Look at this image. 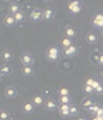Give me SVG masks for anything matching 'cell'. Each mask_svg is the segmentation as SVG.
Masks as SVG:
<instances>
[{"mask_svg":"<svg viewBox=\"0 0 103 120\" xmlns=\"http://www.w3.org/2000/svg\"><path fill=\"white\" fill-rule=\"evenodd\" d=\"M46 58L51 62H56L60 58V50L57 46H50L46 51Z\"/></svg>","mask_w":103,"mask_h":120,"instance_id":"1","label":"cell"},{"mask_svg":"<svg viewBox=\"0 0 103 120\" xmlns=\"http://www.w3.org/2000/svg\"><path fill=\"white\" fill-rule=\"evenodd\" d=\"M20 59L23 64V66H33L35 64L34 57L29 52H22L20 55Z\"/></svg>","mask_w":103,"mask_h":120,"instance_id":"2","label":"cell"},{"mask_svg":"<svg viewBox=\"0 0 103 120\" xmlns=\"http://www.w3.org/2000/svg\"><path fill=\"white\" fill-rule=\"evenodd\" d=\"M29 17H30V19H31L34 22H41L42 19H43L42 10L39 9V8H34V9L30 12Z\"/></svg>","mask_w":103,"mask_h":120,"instance_id":"3","label":"cell"},{"mask_svg":"<svg viewBox=\"0 0 103 120\" xmlns=\"http://www.w3.org/2000/svg\"><path fill=\"white\" fill-rule=\"evenodd\" d=\"M68 10L74 14L79 13L81 9V1H70L67 5Z\"/></svg>","mask_w":103,"mask_h":120,"instance_id":"4","label":"cell"},{"mask_svg":"<svg viewBox=\"0 0 103 120\" xmlns=\"http://www.w3.org/2000/svg\"><path fill=\"white\" fill-rule=\"evenodd\" d=\"M77 34L78 33H77L76 28L73 27L72 25H66L65 27V29H64V35H65V37H66V38H68L70 39L76 38Z\"/></svg>","mask_w":103,"mask_h":120,"instance_id":"5","label":"cell"},{"mask_svg":"<svg viewBox=\"0 0 103 120\" xmlns=\"http://www.w3.org/2000/svg\"><path fill=\"white\" fill-rule=\"evenodd\" d=\"M78 52V48L76 45L72 44L67 48L63 49V55L65 57H72L73 55H75Z\"/></svg>","mask_w":103,"mask_h":120,"instance_id":"6","label":"cell"},{"mask_svg":"<svg viewBox=\"0 0 103 120\" xmlns=\"http://www.w3.org/2000/svg\"><path fill=\"white\" fill-rule=\"evenodd\" d=\"M58 110H59V113L62 117L64 118H67L70 116V112H69V105L67 104H59L58 105Z\"/></svg>","mask_w":103,"mask_h":120,"instance_id":"7","label":"cell"},{"mask_svg":"<svg viewBox=\"0 0 103 120\" xmlns=\"http://www.w3.org/2000/svg\"><path fill=\"white\" fill-rule=\"evenodd\" d=\"M44 107H45V109H46L47 111L53 112V111L58 107V105L56 104V102H55L54 99L49 98H47V99L45 100V102H44Z\"/></svg>","mask_w":103,"mask_h":120,"instance_id":"8","label":"cell"},{"mask_svg":"<svg viewBox=\"0 0 103 120\" xmlns=\"http://www.w3.org/2000/svg\"><path fill=\"white\" fill-rule=\"evenodd\" d=\"M18 92H17V89L14 87V86H7L6 89H5V96L7 98H15L16 96H17Z\"/></svg>","mask_w":103,"mask_h":120,"instance_id":"9","label":"cell"},{"mask_svg":"<svg viewBox=\"0 0 103 120\" xmlns=\"http://www.w3.org/2000/svg\"><path fill=\"white\" fill-rule=\"evenodd\" d=\"M42 13H43V19L45 20H52L54 16V9L51 7H47L45 8L43 10H42Z\"/></svg>","mask_w":103,"mask_h":120,"instance_id":"10","label":"cell"},{"mask_svg":"<svg viewBox=\"0 0 103 120\" xmlns=\"http://www.w3.org/2000/svg\"><path fill=\"white\" fill-rule=\"evenodd\" d=\"M31 102L33 103L34 106H36V107H40V106L44 105L45 100H44V98H43L42 95H35V96L32 98Z\"/></svg>","mask_w":103,"mask_h":120,"instance_id":"11","label":"cell"},{"mask_svg":"<svg viewBox=\"0 0 103 120\" xmlns=\"http://www.w3.org/2000/svg\"><path fill=\"white\" fill-rule=\"evenodd\" d=\"M0 56H1V59L3 61H5V62H10V61L13 60V57H14L12 52L9 51V50H4L1 52Z\"/></svg>","mask_w":103,"mask_h":120,"instance_id":"12","label":"cell"},{"mask_svg":"<svg viewBox=\"0 0 103 120\" xmlns=\"http://www.w3.org/2000/svg\"><path fill=\"white\" fill-rule=\"evenodd\" d=\"M22 110L25 113H32L35 110V106L31 101H25L22 105Z\"/></svg>","mask_w":103,"mask_h":120,"instance_id":"13","label":"cell"},{"mask_svg":"<svg viewBox=\"0 0 103 120\" xmlns=\"http://www.w3.org/2000/svg\"><path fill=\"white\" fill-rule=\"evenodd\" d=\"M13 69L11 68V66H9L8 64H3L0 66V74L4 75V76H8L12 73Z\"/></svg>","mask_w":103,"mask_h":120,"instance_id":"14","label":"cell"},{"mask_svg":"<svg viewBox=\"0 0 103 120\" xmlns=\"http://www.w3.org/2000/svg\"><path fill=\"white\" fill-rule=\"evenodd\" d=\"M94 104H95V100H94L92 98H90V97H87V98H83V99L81 101V108H83L84 110H87L89 107H91V106L94 105Z\"/></svg>","mask_w":103,"mask_h":120,"instance_id":"15","label":"cell"},{"mask_svg":"<svg viewBox=\"0 0 103 120\" xmlns=\"http://www.w3.org/2000/svg\"><path fill=\"white\" fill-rule=\"evenodd\" d=\"M85 39H86V41H87L89 44H95V43H96V41L98 40V37H97V35H96L95 32H89V33L86 35Z\"/></svg>","mask_w":103,"mask_h":120,"instance_id":"16","label":"cell"},{"mask_svg":"<svg viewBox=\"0 0 103 120\" xmlns=\"http://www.w3.org/2000/svg\"><path fill=\"white\" fill-rule=\"evenodd\" d=\"M4 23H5L7 26L11 27V26H14L17 22H15V19H14L13 15H11V14H7V15H6L5 18H4Z\"/></svg>","mask_w":103,"mask_h":120,"instance_id":"17","label":"cell"},{"mask_svg":"<svg viewBox=\"0 0 103 120\" xmlns=\"http://www.w3.org/2000/svg\"><path fill=\"white\" fill-rule=\"evenodd\" d=\"M34 68H33V67L32 66H23L22 68V73L24 75V76H26V77H30V76H32L33 74H34Z\"/></svg>","mask_w":103,"mask_h":120,"instance_id":"18","label":"cell"},{"mask_svg":"<svg viewBox=\"0 0 103 120\" xmlns=\"http://www.w3.org/2000/svg\"><path fill=\"white\" fill-rule=\"evenodd\" d=\"M20 6L17 4V3H11L9 6H8V11H9V14L11 15H14L16 14L18 11H20Z\"/></svg>","mask_w":103,"mask_h":120,"instance_id":"19","label":"cell"},{"mask_svg":"<svg viewBox=\"0 0 103 120\" xmlns=\"http://www.w3.org/2000/svg\"><path fill=\"white\" fill-rule=\"evenodd\" d=\"M60 44H61V46L63 47V49H65V48L69 47V46L72 45L73 43H72V39H70V38H66V37H63V38L60 39Z\"/></svg>","mask_w":103,"mask_h":120,"instance_id":"20","label":"cell"},{"mask_svg":"<svg viewBox=\"0 0 103 120\" xmlns=\"http://www.w3.org/2000/svg\"><path fill=\"white\" fill-rule=\"evenodd\" d=\"M13 17H14L16 22H23L24 19H25V14H24L23 11L20 10V11H18L16 14H14Z\"/></svg>","mask_w":103,"mask_h":120,"instance_id":"21","label":"cell"},{"mask_svg":"<svg viewBox=\"0 0 103 120\" xmlns=\"http://www.w3.org/2000/svg\"><path fill=\"white\" fill-rule=\"evenodd\" d=\"M58 101L60 104H67L69 105V103L72 101V98L70 96H60L58 98Z\"/></svg>","mask_w":103,"mask_h":120,"instance_id":"22","label":"cell"},{"mask_svg":"<svg viewBox=\"0 0 103 120\" xmlns=\"http://www.w3.org/2000/svg\"><path fill=\"white\" fill-rule=\"evenodd\" d=\"M58 94H59V96H70V91H69L68 87L62 85L58 88Z\"/></svg>","mask_w":103,"mask_h":120,"instance_id":"23","label":"cell"},{"mask_svg":"<svg viewBox=\"0 0 103 120\" xmlns=\"http://www.w3.org/2000/svg\"><path fill=\"white\" fill-rule=\"evenodd\" d=\"M10 113L7 110H1L0 111V120H9Z\"/></svg>","mask_w":103,"mask_h":120,"instance_id":"24","label":"cell"},{"mask_svg":"<svg viewBox=\"0 0 103 120\" xmlns=\"http://www.w3.org/2000/svg\"><path fill=\"white\" fill-rule=\"evenodd\" d=\"M69 112L70 115H77L79 113V108L75 104H69Z\"/></svg>","mask_w":103,"mask_h":120,"instance_id":"25","label":"cell"},{"mask_svg":"<svg viewBox=\"0 0 103 120\" xmlns=\"http://www.w3.org/2000/svg\"><path fill=\"white\" fill-rule=\"evenodd\" d=\"M83 92L87 95H92L93 93H95V89L93 88V86L91 85H87V84H84L83 86Z\"/></svg>","mask_w":103,"mask_h":120,"instance_id":"26","label":"cell"},{"mask_svg":"<svg viewBox=\"0 0 103 120\" xmlns=\"http://www.w3.org/2000/svg\"><path fill=\"white\" fill-rule=\"evenodd\" d=\"M98 108H99V106H98L97 104H94V105H92L91 107H89L86 111L89 112H94V113H96V112L97 111Z\"/></svg>","mask_w":103,"mask_h":120,"instance_id":"27","label":"cell"},{"mask_svg":"<svg viewBox=\"0 0 103 120\" xmlns=\"http://www.w3.org/2000/svg\"><path fill=\"white\" fill-rule=\"evenodd\" d=\"M95 92L97 93V94H99V95L103 94V84L102 83H98L97 86L95 88Z\"/></svg>","mask_w":103,"mask_h":120,"instance_id":"28","label":"cell"},{"mask_svg":"<svg viewBox=\"0 0 103 120\" xmlns=\"http://www.w3.org/2000/svg\"><path fill=\"white\" fill-rule=\"evenodd\" d=\"M95 80L93 79V78H90V77H88V78H86L85 79V84H87V85H91L92 86V84H93V82H94Z\"/></svg>","mask_w":103,"mask_h":120,"instance_id":"29","label":"cell"},{"mask_svg":"<svg viewBox=\"0 0 103 120\" xmlns=\"http://www.w3.org/2000/svg\"><path fill=\"white\" fill-rule=\"evenodd\" d=\"M96 115H97L98 117H100V116H102V115H103V108H101V107H99V108L97 109V111L96 112Z\"/></svg>","mask_w":103,"mask_h":120,"instance_id":"30","label":"cell"},{"mask_svg":"<svg viewBox=\"0 0 103 120\" xmlns=\"http://www.w3.org/2000/svg\"><path fill=\"white\" fill-rule=\"evenodd\" d=\"M97 63L103 66V53H101L97 58Z\"/></svg>","mask_w":103,"mask_h":120,"instance_id":"31","label":"cell"},{"mask_svg":"<svg viewBox=\"0 0 103 120\" xmlns=\"http://www.w3.org/2000/svg\"><path fill=\"white\" fill-rule=\"evenodd\" d=\"M1 80H2V75L0 74V82H1Z\"/></svg>","mask_w":103,"mask_h":120,"instance_id":"32","label":"cell"},{"mask_svg":"<svg viewBox=\"0 0 103 120\" xmlns=\"http://www.w3.org/2000/svg\"><path fill=\"white\" fill-rule=\"evenodd\" d=\"M78 120H84V119H83V118H79Z\"/></svg>","mask_w":103,"mask_h":120,"instance_id":"33","label":"cell"},{"mask_svg":"<svg viewBox=\"0 0 103 120\" xmlns=\"http://www.w3.org/2000/svg\"><path fill=\"white\" fill-rule=\"evenodd\" d=\"M102 37H103V29H102Z\"/></svg>","mask_w":103,"mask_h":120,"instance_id":"34","label":"cell"}]
</instances>
